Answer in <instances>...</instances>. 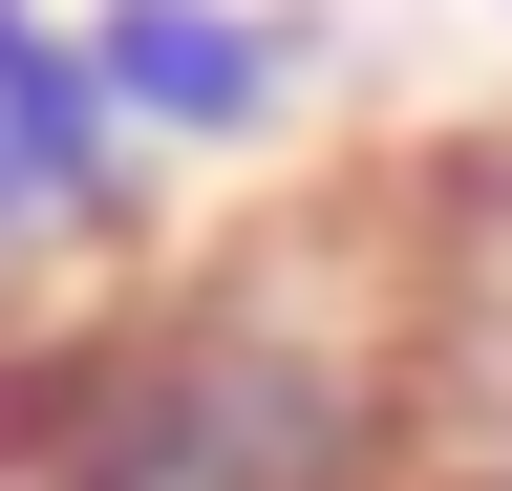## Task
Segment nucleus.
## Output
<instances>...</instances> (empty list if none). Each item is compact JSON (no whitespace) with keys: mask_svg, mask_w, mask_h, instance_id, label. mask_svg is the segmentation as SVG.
I'll use <instances>...</instances> for the list:
<instances>
[{"mask_svg":"<svg viewBox=\"0 0 512 491\" xmlns=\"http://www.w3.org/2000/svg\"><path fill=\"white\" fill-rule=\"evenodd\" d=\"M427 406V321L384 278L171 257L0 342V491H406Z\"/></svg>","mask_w":512,"mask_h":491,"instance_id":"f257e3e1","label":"nucleus"},{"mask_svg":"<svg viewBox=\"0 0 512 491\" xmlns=\"http://www.w3.org/2000/svg\"><path fill=\"white\" fill-rule=\"evenodd\" d=\"M86 65H107L150 171H214V150H278L320 107V22L299 0H86Z\"/></svg>","mask_w":512,"mask_h":491,"instance_id":"f03ea898","label":"nucleus"},{"mask_svg":"<svg viewBox=\"0 0 512 491\" xmlns=\"http://www.w3.org/2000/svg\"><path fill=\"white\" fill-rule=\"evenodd\" d=\"M171 171L128 150V107L86 65L64 0H0V257H128Z\"/></svg>","mask_w":512,"mask_h":491,"instance_id":"7ed1b4c3","label":"nucleus"}]
</instances>
